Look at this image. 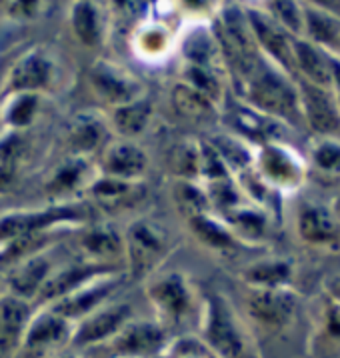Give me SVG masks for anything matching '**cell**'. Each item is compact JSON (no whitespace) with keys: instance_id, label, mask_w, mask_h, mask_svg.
<instances>
[{"instance_id":"obj_25","label":"cell","mask_w":340,"mask_h":358,"mask_svg":"<svg viewBox=\"0 0 340 358\" xmlns=\"http://www.w3.org/2000/svg\"><path fill=\"white\" fill-rule=\"evenodd\" d=\"M141 182H130V180H120V178H111V176L99 174L86 190L99 204L114 208V206H120L128 201H136L141 196Z\"/></svg>"},{"instance_id":"obj_4","label":"cell","mask_w":340,"mask_h":358,"mask_svg":"<svg viewBox=\"0 0 340 358\" xmlns=\"http://www.w3.org/2000/svg\"><path fill=\"white\" fill-rule=\"evenodd\" d=\"M167 346V329L160 322L130 320L111 341L97 348L108 358H150Z\"/></svg>"},{"instance_id":"obj_36","label":"cell","mask_w":340,"mask_h":358,"mask_svg":"<svg viewBox=\"0 0 340 358\" xmlns=\"http://www.w3.org/2000/svg\"><path fill=\"white\" fill-rule=\"evenodd\" d=\"M211 146L218 152V157L222 158V162L227 164V169L228 166L230 169H244L250 162V155L244 148V144L234 141V138L216 136L213 143H211Z\"/></svg>"},{"instance_id":"obj_44","label":"cell","mask_w":340,"mask_h":358,"mask_svg":"<svg viewBox=\"0 0 340 358\" xmlns=\"http://www.w3.org/2000/svg\"><path fill=\"white\" fill-rule=\"evenodd\" d=\"M328 324H330V330H332L334 334H340V308H334V310L330 313Z\"/></svg>"},{"instance_id":"obj_33","label":"cell","mask_w":340,"mask_h":358,"mask_svg":"<svg viewBox=\"0 0 340 358\" xmlns=\"http://www.w3.org/2000/svg\"><path fill=\"white\" fill-rule=\"evenodd\" d=\"M288 264L284 262H260L246 271V280L260 288H276L288 278Z\"/></svg>"},{"instance_id":"obj_6","label":"cell","mask_w":340,"mask_h":358,"mask_svg":"<svg viewBox=\"0 0 340 358\" xmlns=\"http://www.w3.org/2000/svg\"><path fill=\"white\" fill-rule=\"evenodd\" d=\"M146 294L160 316V324H180L194 308V292L180 273H167L148 282Z\"/></svg>"},{"instance_id":"obj_10","label":"cell","mask_w":340,"mask_h":358,"mask_svg":"<svg viewBox=\"0 0 340 358\" xmlns=\"http://www.w3.org/2000/svg\"><path fill=\"white\" fill-rule=\"evenodd\" d=\"M132 320V308L125 302H106L94 310L92 315L85 316L78 320V324L72 329L71 343L74 346H100L106 341H111L118 330L127 322Z\"/></svg>"},{"instance_id":"obj_26","label":"cell","mask_w":340,"mask_h":358,"mask_svg":"<svg viewBox=\"0 0 340 358\" xmlns=\"http://www.w3.org/2000/svg\"><path fill=\"white\" fill-rule=\"evenodd\" d=\"M218 52H220L218 43L213 36V32H208V30H192L183 41V57H185L186 64L216 72Z\"/></svg>"},{"instance_id":"obj_3","label":"cell","mask_w":340,"mask_h":358,"mask_svg":"<svg viewBox=\"0 0 340 358\" xmlns=\"http://www.w3.org/2000/svg\"><path fill=\"white\" fill-rule=\"evenodd\" d=\"M55 76H57V64L52 57L43 48H29L22 55L13 58L4 78L2 96L16 92L41 94L50 88Z\"/></svg>"},{"instance_id":"obj_35","label":"cell","mask_w":340,"mask_h":358,"mask_svg":"<svg viewBox=\"0 0 340 358\" xmlns=\"http://www.w3.org/2000/svg\"><path fill=\"white\" fill-rule=\"evenodd\" d=\"M172 101H174L176 110H180L183 115L188 116H200L213 108V102L208 101V99H204L197 90H192L190 86H186L185 83H180L174 88Z\"/></svg>"},{"instance_id":"obj_37","label":"cell","mask_w":340,"mask_h":358,"mask_svg":"<svg viewBox=\"0 0 340 358\" xmlns=\"http://www.w3.org/2000/svg\"><path fill=\"white\" fill-rule=\"evenodd\" d=\"M262 166H264V172L269 174L270 178H274V180H286L288 176L295 174L290 158L286 157L283 150H278V148H267L264 150Z\"/></svg>"},{"instance_id":"obj_28","label":"cell","mask_w":340,"mask_h":358,"mask_svg":"<svg viewBox=\"0 0 340 358\" xmlns=\"http://www.w3.org/2000/svg\"><path fill=\"white\" fill-rule=\"evenodd\" d=\"M295 60L304 74H309L316 85H328L332 80L330 60L309 43H295Z\"/></svg>"},{"instance_id":"obj_8","label":"cell","mask_w":340,"mask_h":358,"mask_svg":"<svg viewBox=\"0 0 340 358\" xmlns=\"http://www.w3.org/2000/svg\"><path fill=\"white\" fill-rule=\"evenodd\" d=\"M88 80L94 94L111 108H118L144 99V85L141 80L120 64L104 58L92 64L88 72Z\"/></svg>"},{"instance_id":"obj_11","label":"cell","mask_w":340,"mask_h":358,"mask_svg":"<svg viewBox=\"0 0 340 358\" xmlns=\"http://www.w3.org/2000/svg\"><path fill=\"white\" fill-rule=\"evenodd\" d=\"M100 174L130 180V182H141L144 172L148 169V155L141 144L134 141H111L100 150Z\"/></svg>"},{"instance_id":"obj_16","label":"cell","mask_w":340,"mask_h":358,"mask_svg":"<svg viewBox=\"0 0 340 358\" xmlns=\"http://www.w3.org/2000/svg\"><path fill=\"white\" fill-rule=\"evenodd\" d=\"M72 322L44 306L30 318L22 344L30 350H46L50 346L69 343L72 338Z\"/></svg>"},{"instance_id":"obj_19","label":"cell","mask_w":340,"mask_h":358,"mask_svg":"<svg viewBox=\"0 0 340 358\" xmlns=\"http://www.w3.org/2000/svg\"><path fill=\"white\" fill-rule=\"evenodd\" d=\"M71 30L74 38L86 48H94L104 38V13L97 2H74L69 15Z\"/></svg>"},{"instance_id":"obj_15","label":"cell","mask_w":340,"mask_h":358,"mask_svg":"<svg viewBox=\"0 0 340 358\" xmlns=\"http://www.w3.org/2000/svg\"><path fill=\"white\" fill-rule=\"evenodd\" d=\"M246 20L250 24L253 34H255L256 44H260L270 57L278 60L288 72L297 71L295 46L290 43V38L286 36V32L276 22H272L270 18L260 15L258 10H250L246 15Z\"/></svg>"},{"instance_id":"obj_42","label":"cell","mask_w":340,"mask_h":358,"mask_svg":"<svg viewBox=\"0 0 340 358\" xmlns=\"http://www.w3.org/2000/svg\"><path fill=\"white\" fill-rule=\"evenodd\" d=\"M270 6L276 10V15L281 16L283 24H286L288 29L292 30H300V15H298L297 4H292V2H274Z\"/></svg>"},{"instance_id":"obj_45","label":"cell","mask_w":340,"mask_h":358,"mask_svg":"<svg viewBox=\"0 0 340 358\" xmlns=\"http://www.w3.org/2000/svg\"><path fill=\"white\" fill-rule=\"evenodd\" d=\"M332 290H334V294L339 296V301H340V278H339V280H334V285H332Z\"/></svg>"},{"instance_id":"obj_32","label":"cell","mask_w":340,"mask_h":358,"mask_svg":"<svg viewBox=\"0 0 340 358\" xmlns=\"http://www.w3.org/2000/svg\"><path fill=\"white\" fill-rule=\"evenodd\" d=\"M170 164L176 176L185 182H194L200 176V144L185 143L174 148Z\"/></svg>"},{"instance_id":"obj_9","label":"cell","mask_w":340,"mask_h":358,"mask_svg":"<svg viewBox=\"0 0 340 358\" xmlns=\"http://www.w3.org/2000/svg\"><path fill=\"white\" fill-rule=\"evenodd\" d=\"M120 287H122L120 274H102L99 278H94V280L86 282L69 294H64L62 299L46 304V308H50L58 316L66 318L69 322H78L85 316L99 310L100 306H104L106 301H111V296H114V292Z\"/></svg>"},{"instance_id":"obj_40","label":"cell","mask_w":340,"mask_h":358,"mask_svg":"<svg viewBox=\"0 0 340 358\" xmlns=\"http://www.w3.org/2000/svg\"><path fill=\"white\" fill-rule=\"evenodd\" d=\"M167 34L162 29H146L141 32V43H139V48L146 57H156L160 55L164 48H167Z\"/></svg>"},{"instance_id":"obj_14","label":"cell","mask_w":340,"mask_h":358,"mask_svg":"<svg viewBox=\"0 0 340 358\" xmlns=\"http://www.w3.org/2000/svg\"><path fill=\"white\" fill-rule=\"evenodd\" d=\"M32 315V302L10 292L0 294V357L15 352L22 344Z\"/></svg>"},{"instance_id":"obj_1","label":"cell","mask_w":340,"mask_h":358,"mask_svg":"<svg viewBox=\"0 0 340 358\" xmlns=\"http://www.w3.org/2000/svg\"><path fill=\"white\" fill-rule=\"evenodd\" d=\"M88 208L83 202H57L44 208H22L0 215V244L13 238L55 232L60 227L83 224Z\"/></svg>"},{"instance_id":"obj_12","label":"cell","mask_w":340,"mask_h":358,"mask_svg":"<svg viewBox=\"0 0 340 358\" xmlns=\"http://www.w3.org/2000/svg\"><path fill=\"white\" fill-rule=\"evenodd\" d=\"M108 273H116L113 264H100V262H90V260L80 262V264L62 266L58 271H52L48 280L44 282L43 290L38 292L36 301L43 302L46 306L50 302L62 299L64 294H69L72 290H76L78 287H83L86 282H90V280Z\"/></svg>"},{"instance_id":"obj_43","label":"cell","mask_w":340,"mask_h":358,"mask_svg":"<svg viewBox=\"0 0 340 358\" xmlns=\"http://www.w3.org/2000/svg\"><path fill=\"white\" fill-rule=\"evenodd\" d=\"M13 62V57L8 52L0 55V101H2V88H4V78H6V71Z\"/></svg>"},{"instance_id":"obj_22","label":"cell","mask_w":340,"mask_h":358,"mask_svg":"<svg viewBox=\"0 0 340 358\" xmlns=\"http://www.w3.org/2000/svg\"><path fill=\"white\" fill-rule=\"evenodd\" d=\"M41 94L30 92H16L2 96L0 101V120L4 130H16L22 132L32 124V120L38 115Z\"/></svg>"},{"instance_id":"obj_34","label":"cell","mask_w":340,"mask_h":358,"mask_svg":"<svg viewBox=\"0 0 340 358\" xmlns=\"http://www.w3.org/2000/svg\"><path fill=\"white\" fill-rule=\"evenodd\" d=\"M176 202L180 204L183 213L188 218L197 215H206L208 213V196L200 187L194 182H185L180 180V185L176 187Z\"/></svg>"},{"instance_id":"obj_38","label":"cell","mask_w":340,"mask_h":358,"mask_svg":"<svg viewBox=\"0 0 340 358\" xmlns=\"http://www.w3.org/2000/svg\"><path fill=\"white\" fill-rule=\"evenodd\" d=\"M306 22L311 27V34L323 43H334L337 41V27L328 16L320 15L318 10L306 13Z\"/></svg>"},{"instance_id":"obj_13","label":"cell","mask_w":340,"mask_h":358,"mask_svg":"<svg viewBox=\"0 0 340 358\" xmlns=\"http://www.w3.org/2000/svg\"><path fill=\"white\" fill-rule=\"evenodd\" d=\"M52 271H55V266H52L50 258L46 257V252L44 250L36 252V255L13 264L10 273L6 276V287H8L6 292L27 302L36 301L38 292L43 290L44 282L48 280Z\"/></svg>"},{"instance_id":"obj_41","label":"cell","mask_w":340,"mask_h":358,"mask_svg":"<svg viewBox=\"0 0 340 358\" xmlns=\"http://www.w3.org/2000/svg\"><path fill=\"white\" fill-rule=\"evenodd\" d=\"M314 160L316 164L326 172H340V146L337 144H323L316 155H314Z\"/></svg>"},{"instance_id":"obj_29","label":"cell","mask_w":340,"mask_h":358,"mask_svg":"<svg viewBox=\"0 0 340 358\" xmlns=\"http://www.w3.org/2000/svg\"><path fill=\"white\" fill-rule=\"evenodd\" d=\"M337 222L325 208H306L300 215V234L311 243H328L337 236Z\"/></svg>"},{"instance_id":"obj_17","label":"cell","mask_w":340,"mask_h":358,"mask_svg":"<svg viewBox=\"0 0 340 358\" xmlns=\"http://www.w3.org/2000/svg\"><path fill=\"white\" fill-rule=\"evenodd\" d=\"M108 143H111L108 129L99 116H76L69 127V144H71L72 157L88 158L97 150H102Z\"/></svg>"},{"instance_id":"obj_39","label":"cell","mask_w":340,"mask_h":358,"mask_svg":"<svg viewBox=\"0 0 340 358\" xmlns=\"http://www.w3.org/2000/svg\"><path fill=\"white\" fill-rule=\"evenodd\" d=\"M227 216L230 218V222L234 227H239L246 234H260L262 229H264V220L256 215V213H250V210L232 208V210H228Z\"/></svg>"},{"instance_id":"obj_2","label":"cell","mask_w":340,"mask_h":358,"mask_svg":"<svg viewBox=\"0 0 340 358\" xmlns=\"http://www.w3.org/2000/svg\"><path fill=\"white\" fill-rule=\"evenodd\" d=\"M242 85L256 108H262L270 115L292 118L297 110V94L292 86L288 85L278 72L269 69L262 60L258 62L255 71L242 80Z\"/></svg>"},{"instance_id":"obj_24","label":"cell","mask_w":340,"mask_h":358,"mask_svg":"<svg viewBox=\"0 0 340 358\" xmlns=\"http://www.w3.org/2000/svg\"><path fill=\"white\" fill-rule=\"evenodd\" d=\"M150 118H153V104L144 96L141 101L113 108V129L118 132L120 138L134 141L150 124Z\"/></svg>"},{"instance_id":"obj_46","label":"cell","mask_w":340,"mask_h":358,"mask_svg":"<svg viewBox=\"0 0 340 358\" xmlns=\"http://www.w3.org/2000/svg\"><path fill=\"white\" fill-rule=\"evenodd\" d=\"M2 132H4V127H2V120H0V136H2Z\"/></svg>"},{"instance_id":"obj_30","label":"cell","mask_w":340,"mask_h":358,"mask_svg":"<svg viewBox=\"0 0 340 358\" xmlns=\"http://www.w3.org/2000/svg\"><path fill=\"white\" fill-rule=\"evenodd\" d=\"M188 222H190L192 232L199 236L200 243H204L206 246H211V248L227 250V248H230L234 244L232 234L218 220H214L213 216H208V213L206 215L190 216Z\"/></svg>"},{"instance_id":"obj_27","label":"cell","mask_w":340,"mask_h":358,"mask_svg":"<svg viewBox=\"0 0 340 358\" xmlns=\"http://www.w3.org/2000/svg\"><path fill=\"white\" fill-rule=\"evenodd\" d=\"M22 155V134L4 130L0 136V192L10 190L16 180V166Z\"/></svg>"},{"instance_id":"obj_7","label":"cell","mask_w":340,"mask_h":358,"mask_svg":"<svg viewBox=\"0 0 340 358\" xmlns=\"http://www.w3.org/2000/svg\"><path fill=\"white\" fill-rule=\"evenodd\" d=\"M202 334L208 348L222 358H239L244 350V338L230 306L220 296H208L204 302Z\"/></svg>"},{"instance_id":"obj_5","label":"cell","mask_w":340,"mask_h":358,"mask_svg":"<svg viewBox=\"0 0 340 358\" xmlns=\"http://www.w3.org/2000/svg\"><path fill=\"white\" fill-rule=\"evenodd\" d=\"M167 250L169 244L164 230L158 229L150 220H136L128 227L125 234V257L128 271L136 278L153 273L164 260Z\"/></svg>"},{"instance_id":"obj_23","label":"cell","mask_w":340,"mask_h":358,"mask_svg":"<svg viewBox=\"0 0 340 358\" xmlns=\"http://www.w3.org/2000/svg\"><path fill=\"white\" fill-rule=\"evenodd\" d=\"M83 248L90 262L113 264L114 258L125 257V236L111 227H92L83 236Z\"/></svg>"},{"instance_id":"obj_31","label":"cell","mask_w":340,"mask_h":358,"mask_svg":"<svg viewBox=\"0 0 340 358\" xmlns=\"http://www.w3.org/2000/svg\"><path fill=\"white\" fill-rule=\"evenodd\" d=\"M183 83L186 86H190L192 90H197L204 99H208L213 104L222 94V86H220L216 72L200 69V66H192V64H186V62L183 66Z\"/></svg>"},{"instance_id":"obj_20","label":"cell","mask_w":340,"mask_h":358,"mask_svg":"<svg viewBox=\"0 0 340 358\" xmlns=\"http://www.w3.org/2000/svg\"><path fill=\"white\" fill-rule=\"evenodd\" d=\"M97 176L92 174L90 169V162L88 158L83 157H71L69 160H64L60 166L55 169L50 180H48V192L52 196L58 199H64V196H71L76 190L80 188H88L90 182L94 180Z\"/></svg>"},{"instance_id":"obj_18","label":"cell","mask_w":340,"mask_h":358,"mask_svg":"<svg viewBox=\"0 0 340 358\" xmlns=\"http://www.w3.org/2000/svg\"><path fill=\"white\" fill-rule=\"evenodd\" d=\"M248 310L256 320L278 327L288 322L295 313V296L278 288H260L250 296Z\"/></svg>"},{"instance_id":"obj_21","label":"cell","mask_w":340,"mask_h":358,"mask_svg":"<svg viewBox=\"0 0 340 358\" xmlns=\"http://www.w3.org/2000/svg\"><path fill=\"white\" fill-rule=\"evenodd\" d=\"M302 104L311 127L318 132H337L340 129V116L332 99L320 86L302 85Z\"/></svg>"}]
</instances>
